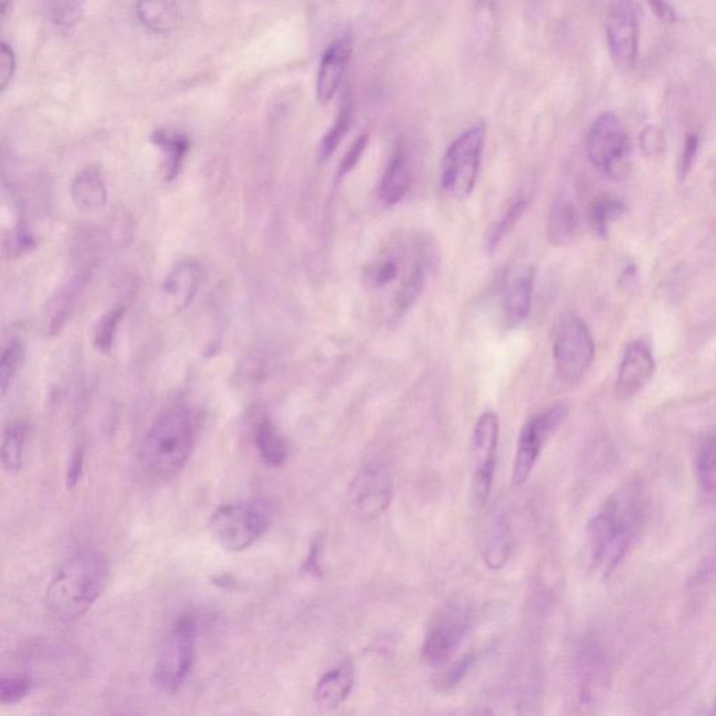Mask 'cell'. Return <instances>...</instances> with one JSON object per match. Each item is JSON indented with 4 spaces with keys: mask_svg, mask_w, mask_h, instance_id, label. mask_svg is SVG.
Here are the masks:
<instances>
[{
    "mask_svg": "<svg viewBox=\"0 0 716 716\" xmlns=\"http://www.w3.org/2000/svg\"><path fill=\"white\" fill-rule=\"evenodd\" d=\"M647 520V497L641 483L632 481L602 505L588 525L592 569L608 578L627 556Z\"/></svg>",
    "mask_w": 716,
    "mask_h": 716,
    "instance_id": "cell-1",
    "label": "cell"
},
{
    "mask_svg": "<svg viewBox=\"0 0 716 716\" xmlns=\"http://www.w3.org/2000/svg\"><path fill=\"white\" fill-rule=\"evenodd\" d=\"M110 578L109 558L99 551L73 554L53 575L46 605L64 623L77 622L94 606Z\"/></svg>",
    "mask_w": 716,
    "mask_h": 716,
    "instance_id": "cell-2",
    "label": "cell"
},
{
    "mask_svg": "<svg viewBox=\"0 0 716 716\" xmlns=\"http://www.w3.org/2000/svg\"><path fill=\"white\" fill-rule=\"evenodd\" d=\"M201 430L199 414L188 405L161 413L150 427L142 446V462L158 481H170L184 470Z\"/></svg>",
    "mask_w": 716,
    "mask_h": 716,
    "instance_id": "cell-3",
    "label": "cell"
},
{
    "mask_svg": "<svg viewBox=\"0 0 716 716\" xmlns=\"http://www.w3.org/2000/svg\"><path fill=\"white\" fill-rule=\"evenodd\" d=\"M196 639L195 617L184 616L172 624L155 660L152 675L155 690L170 696L181 690L195 664Z\"/></svg>",
    "mask_w": 716,
    "mask_h": 716,
    "instance_id": "cell-4",
    "label": "cell"
},
{
    "mask_svg": "<svg viewBox=\"0 0 716 716\" xmlns=\"http://www.w3.org/2000/svg\"><path fill=\"white\" fill-rule=\"evenodd\" d=\"M269 526V514L256 501L225 504L209 521V531L220 547L242 552L260 541Z\"/></svg>",
    "mask_w": 716,
    "mask_h": 716,
    "instance_id": "cell-5",
    "label": "cell"
},
{
    "mask_svg": "<svg viewBox=\"0 0 716 716\" xmlns=\"http://www.w3.org/2000/svg\"><path fill=\"white\" fill-rule=\"evenodd\" d=\"M595 359V342L583 317L567 314L554 333V373L563 385H574L588 373Z\"/></svg>",
    "mask_w": 716,
    "mask_h": 716,
    "instance_id": "cell-6",
    "label": "cell"
},
{
    "mask_svg": "<svg viewBox=\"0 0 716 716\" xmlns=\"http://www.w3.org/2000/svg\"><path fill=\"white\" fill-rule=\"evenodd\" d=\"M486 127L483 123L467 129L451 143L441 164V185L454 198L470 196L481 171Z\"/></svg>",
    "mask_w": 716,
    "mask_h": 716,
    "instance_id": "cell-7",
    "label": "cell"
},
{
    "mask_svg": "<svg viewBox=\"0 0 716 716\" xmlns=\"http://www.w3.org/2000/svg\"><path fill=\"white\" fill-rule=\"evenodd\" d=\"M473 626V611L465 602H450L435 613L423 644V659L428 665L445 664L461 648Z\"/></svg>",
    "mask_w": 716,
    "mask_h": 716,
    "instance_id": "cell-8",
    "label": "cell"
},
{
    "mask_svg": "<svg viewBox=\"0 0 716 716\" xmlns=\"http://www.w3.org/2000/svg\"><path fill=\"white\" fill-rule=\"evenodd\" d=\"M586 153L597 170L612 178L626 174L629 154L627 129L612 112L597 117L586 137Z\"/></svg>",
    "mask_w": 716,
    "mask_h": 716,
    "instance_id": "cell-9",
    "label": "cell"
},
{
    "mask_svg": "<svg viewBox=\"0 0 716 716\" xmlns=\"http://www.w3.org/2000/svg\"><path fill=\"white\" fill-rule=\"evenodd\" d=\"M500 438V420L494 412L478 417L472 437V494L477 507L487 504L492 494Z\"/></svg>",
    "mask_w": 716,
    "mask_h": 716,
    "instance_id": "cell-10",
    "label": "cell"
},
{
    "mask_svg": "<svg viewBox=\"0 0 716 716\" xmlns=\"http://www.w3.org/2000/svg\"><path fill=\"white\" fill-rule=\"evenodd\" d=\"M568 416V407L558 403L546 409L545 412L536 414L521 430L518 445H516L513 482L515 486H522L530 478L533 467L542 454L543 446L547 440L557 432L559 425Z\"/></svg>",
    "mask_w": 716,
    "mask_h": 716,
    "instance_id": "cell-11",
    "label": "cell"
},
{
    "mask_svg": "<svg viewBox=\"0 0 716 716\" xmlns=\"http://www.w3.org/2000/svg\"><path fill=\"white\" fill-rule=\"evenodd\" d=\"M393 497L391 473L381 465H369L354 476L347 488V508L360 522L379 520Z\"/></svg>",
    "mask_w": 716,
    "mask_h": 716,
    "instance_id": "cell-12",
    "label": "cell"
},
{
    "mask_svg": "<svg viewBox=\"0 0 716 716\" xmlns=\"http://www.w3.org/2000/svg\"><path fill=\"white\" fill-rule=\"evenodd\" d=\"M608 51L617 68L632 69L637 62L639 20L634 0H611L606 16Z\"/></svg>",
    "mask_w": 716,
    "mask_h": 716,
    "instance_id": "cell-13",
    "label": "cell"
},
{
    "mask_svg": "<svg viewBox=\"0 0 716 716\" xmlns=\"http://www.w3.org/2000/svg\"><path fill=\"white\" fill-rule=\"evenodd\" d=\"M655 373V359L647 343H629L618 367L616 391L623 400L637 395Z\"/></svg>",
    "mask_w": 716,
    "mask_h": 716,
    "instance_id": "cell-14",
    "label": "cell"
},
{
    "mask_svg": "<svg viewBox=\"0 0 716 716\" xmlns=\"http://www.w3.org/2000/svg\"><path fill=\"white\" fill-rule=\"evenodd\" d=\"M352 53L353 46L349 37H343L326 48L316 77V97L322 104H326L336 95L347 72Z\"/></svg>",
    "mask_w": 716,
    "mask_h": 716,
    "instance_id": "cell-15",
    "label": "cell"
},
{
    "mask_svg": "<svg viewBox=\"0 0 716 716\" xmlns=\"http://www.w3.org/2000/svg\"><path fill=\"white\" fill-rule=\"evenodd\" d=\"M535 269L530 265L511 269L503 283V310L513 325L522 324L531 314Z\"/></svg>",
    "mask_w": 716,
    "mask_h": 716,
    "instance_id": "cell-16",
    "label": "cell"
},
{
    "mask_svg": "<svg viewBox=\"0 0 716 716\" xmlns=\"http://www.w3.org/2000/svg\"><path fill=\"white\" fill-rule=\"evenodd\" d=\"M201 280L202 269L196 262L178 263L163 285L165 305L174 311L185 310L195 299Z\"/></svg>",
    "mask_w": 716,
    "mask_h": 716,
    "instance_id": "cell-17",
    "label": "cell"
},
{
    "mask_svg": "<svg viewBox=\"0 0 716 716\" xmlns=\"http://www.w3.org/2000/svg\"><path fill=\"white\" fill-rule=\"evenodd\" d=\"M354 678V666L347 659L325 673L315 688L314 696L317 707L326 710L341 707L352 694Z\"/></svg>",
    "mask_w": 716,
    "mask_h": 716,
    "instance_id": "cell-18",
    "label": "cell"
},
{
    "mask_svg": "<svg viewBox=\"0 0 716 716\" xmlns=\"http://www.w3.org/2000/svg\"><path fill=\"white\" fill-rule=\"evenodd\" d=\"M413 170L411 161L402 149L393 153L380 182V199L385 206L400 203L411 190Z\"/></svg>",
    "mask_w": 716,
    "mask_h": 716,
    "instance_id": "cell-19",
    "label": "cell"
},
{
    "mask_svg": "<svg viewBox=\"0 0 716 716\" xmlns=\"http://www.w3.org/2000/svg\"><path fill=\"white\" fill-rule=\"evenodd\" d=\"M134 13L139 23L153 34H170L180 23L177 0H138Z\"/></svg>",
    "mask_w": 716,
    "mask_h": 716,
    "instance_id": "cell-20",
    "label": "cell"
},
{
    "mask_svg": "<svg viewBox=\"0 0 716 716\" xmlns=\"http://www.w3.org/2000/svg\"><path fill=\"white\" fill-rule=\"evenodd\" d=\"M578 210L568 196H557L548 214L547 233L553 245L565 246L577 239Z\"/></svg>",
    "mask_w": 716,
    "mask_h": 716,
    "instance_id": "cell-21",
    "label": "cell"
},
{
    "mask_svg": "<svg viewBox=\"0 0 716 716\" xmlns=\"http://www.w3.org/2000/svg\"><path fill=\"white\" fill-rule=\"evenodd\" d=\"M72 198L77 206L85 213L99 212L104 208L109 193L101 171L95 167H89L80 172L73 181Z\"/></svg>",
    "mask_w": 716,
    "mask_h": 716,
    "instance_id": "cell-22",
    "label": "cell"
},
{
    "mask_svg": "<svg viewBox=\"0 0 716 716\" xmlns=\"http://www.w3.org/2000/svg\"><path fill=\"white\" fill-rule=\"evenodd\" d=\"M694 470L699 490L709 498H716V432L699 437L694 452Z\"/></svg>",
    "mask_w": 716,
    "mask_h": 716,
    "instance_id": "cell-23",
    "label": "cell"
},
{
    "mask_svg": "<svg viewBox=\"0 0 716 716\" xmlns=\"http://www.w3.org/2000/svg\"><path fill=\"white\" fill-rule=\"evenodd\" d=\"M255 444L262 461L268 466L279 467L282 466L289 457L288 441L279 432L276 425L271 420L263 418L255 430Z\"/></svg>",
    "mask_w": 716,
    "mask_h": 716,
    "instance_id": "cell-24",
    "label": "cell"
},
{
    "mask_svg": "<svg viewBox=\"0 0 716 716\" xmlns=\"http://www.w3.org/2000/svg\"><path fill=\"white\" fill-rule=\"evenodd\" d=\"M513 551V536L511 527L504 516L494 522L492 530L488 531L486 542L483 546L484 563L488 568L498 571L508 563Z\"/></svg>",
    "mask_w": 716,
    "mask_h": 716,
    "instance_id": "cell-25",
    "label": "cell"
},
{
    "mask_svg": "<svg viewBox=\"0 0 716 716\" xmlns=\"http://www.w3.org/2000/svg\"><path fill=\"white\" fill-rule=\"evenodd\" d=\"M152 142L163 153L167 180H174L180 174L182 161L190 150V140L184 134L159 129L153 133Z\"/></svg>",
    "mask_w": 716,
    "mask_h": 716,
    "instance_id": "cell-26",
    "label": "cell"
},
{
    "mask_svg": "<svg viewBox=\"0 0 716 716\" xmlns=\"http://www.w3.org/2000/svg\"><path fill=\"white\" fill-rule=\"evenodd\" d=\"M29 427L21 420H12L4 427L2 440V463L4 470L19 472L23 465L24 446Z\"/></svg>",
    "mask_w": 716,
    "mask_h": 716,
    "instance_id": "cell-27",
    "label": "cell"
},
{
    "mask_svg": "<svg viewBox=\"0 0 716 716\" xmlns=\"http://www.w3.org/2000/svg\"><path fill=\"white\" fill-rule=\"evenodd\" d=\"M624 212L621 199L612 196L597 198L589 208V224L602 239H606L611 224Z\"/></svg>",
    "mask_w": 716,
    "mask_h": 716,
    "instance_id": "cell-28",
    "label": "cell"
},
{
    "mask_svg": "<svg viewBox=\"0 0 716 716\" xmlns=\"http://www.w3.org/2000/svg\"><path fill=\"white\" fill-rule=\"evenodd\" d=\"M527 204H530V198L524 195V193H521L518 198H515V201L510 204L507 212L503 214L500 222L494 225L492 231H490L486 241L488 251H494L495 248L500 245V242L503 241L511 231H513L516 223L520 222V219L524 216Z\"/></svg>",
    "mask_w": 716,
    "mask_h": 716,
    "instance_id": "cell-29",
    "label": "cell"
},
{
    "mask_svg": "<svg viewBox=\"0 0 716 716\" xmlns=\"http://www.w3.org/2000/svg\"><path fill=\"white\" fill-rule=\"evenodd\" d=\"M23 360L24 347L20 342H10L7 349L3 350L2 360H0V387H2L3 396L7 395L10 385L13 384Z\"/></svg>",
    "mask_w": 716,
    "mask_h": 716,
    "instance_id": "cell-30",
    "label": "cell"
},
{
    "mask_svg": "<svg viewBox=\"0 0 716 716\" xmlns=\"http://www.w3.org/2000/svg\"><path fill=\"white\" fill-rule=\"evenodd\" d=\"M88 0H48V10L58 27L69 29L82 19Z\"/></svg>",
    "mask_w": 716,
    "mask_h": 716,
    "instance_id": "cell-31",
    "label": "cell"
},
{
    "mask_svg": "<svg viewBox=\"0 0 716 716\" xmlns=\"http://www.w3.org/2000/svg\"><path fill=\"white\" fill-rule=\"evenodd\" d=\"M350 125H352V110L349 105H344L336 117L335 122L326 132L324 139L320 144V155L322 160L330 159L335 150L341 144L344 137H346Z\"/></svg>",
    "mask_w": 716,
    "mask_h": 716,
    "instance_id": "cell-32",
    "label": "cell"
},
{
    "mask_svg": "<svg viewBox=\"0 0 716 716\" xmlns=\"http://www.w3.org/2000/svg\"><path fill=\"white\" fill-rule=\"evenodd\" d=\"M32 683L26 676H3L0 680V703L13 705L29 696Z\"/></svg>",
    "mask_w": 716,
    "mask_h": 716,
    "instance_id": "cell-33",
    "label": "cell"
},
{
    "mask_svg": "<svg viewBox=\"0 0 716 716\" xmlns=\"http://www.w3.org/2000/svg\"><path fill=\"white\" fill-rule=\"evenodd\" d=\"M122 315V309H114L101 317L99 327L95 331L94 343L102 352H110Z\"/></svg>",
    "mask_w": 716,
    "mask_h": 716,
    "instance_id": "cell-34",
    "label": "cell"
},
{
    "mask_svg": "<svg viewBox=\"0 0 716 716\" xmlns=\"http://www.w3.org/2000/svg\"><path fill=\"white\" fill-rule=\"evenodd\" d=\"M369 144V134L362 133L357 139L354 140L352 147L349 148L346 154H344L341 165H339L337 178L346 177L349 172H352L355 169V165L359 164V161L362 160L365 149Z\"/></svg>",
    "mask_w": 716,
    "mask_h": 716,
    "instance_id": "cell-35",
    "label": "cell"
},
{
    "mask_svg": "<svg viewBox=\"0 0 716 716\" xmlns=\"http://www.w3.org/2000/svg\"><path fill=\"white\" fill-rule=\"evenodd\" d=\"M473 660H475V656L467 654L466 656H463L462 659L457 660L454 666H451L450 669L438 678L437 685L441 690H451V688L460 685L462 678L465 677L467 670L471 669Z\"/></svg>",
    "mask_w": 716,
    "mask_h": 716,
    "instance_id": "cell-36",
    "label": "cell"
},
{
    "mask_svg": "<svg viewBox=\"0 0 716 716\" xmlns=\"http://www.w3.org/2000/svg\"><path fill=\"white\" fill-rule=\"evenodd\" d=\"M16 69H18V61H16L13 48L7 41H3L2 46H0V90H2V93L12 83Z\"/></svg>",
    "mask_w": 716,
    "mask_h": 716,
    "instance_id": "cell-37",
    "label": "cell"
},
{
    "mask_svg": "<svg viewBox=\"0 0 716 716\" xmlns=\"http://www.w3.org/2000/svg\"><path fill=\"white\" fill-rule=\"evenodd\" d=\"M641 148L648 155H655L662 152V149H664V137H662L658 128H645V131L641 134Z\"/></svg>",
    "mask_w": 716,
    "mask_h": 716,
    "instance_id": "cell-38",
    "label": "cell"
},
{
    "mask_svg": "<svg viewBox=\"0 0 716 716\" xmlns=\"http://www.w3.org/2000/svg\"><path fill=\"white\" fill-rule=\"evenodd\" d=\"M698 152V138L696 134L688 137L685 143V149H683L682 154V174L686 175L690 172L694 161H696Z\"/></svg>",
    "mask_w": 716,
    "mask_h": 716,
    "instance_id": "cell-39",
    "label": "cell"
},
{
    "mask_svg": "<svg viewBox=\"0 0 716 716\" xmlns=\"http://www.w3.org/2000/svg\"><path fill=\"white\" fill-rule=\"evenodd\" d=\"M648 3L653 8L654 13L659 19L666 21V23H675L677 20L676 10L667 0H648Z\"/></svg>",
    "mask_w": 716,
    "mask_h": 716,
    "instance_id": "cell-40",
    "label": "cell"
},
{
    "mask_svg": "<svg viewBox=\"0 0 716 716\" xmlns=\"http://www.w3.org/2000/svg\"><path fill=\"white\" fill-rule=\"evenodd\" d=\"M83 471V452L77 451L70 460L69 471H68V484L70 487L74 486L79 482L80 475Z\"/></svg>",
    "mask_w": 716,
    "mask_h": 716,
    "instance_id": "cell-41",
    "label": "cell"
},
{
    "mask_svg": "<svg viewBox=\"0 0 716 716\" xmlns=\"http://www.w3.org/2000/svg\"><path fill=\"white\" fill-rule=\"evenodd\" d=\"M14 0H0V14L2 20H7L10 10L13 8Z\"/></svg>",
    "mask_w": 716,
    "mask_h": 716,
    "instance_id": "cell-42",
    "label": "cell"
},
{
    "mask_svg": "<svg viewBox=\"0 0 716 716\" xmlns=\"http://www.w3.org/2000/svg\"><path fill=\"white\" fill-rule=\"evenodd\" d=\"M710 715H716V702H715L713 710H710Z\"/></svg>",
    "mask_w": 716,
    "mask_h": 716,
    "instance_id": "cell-43",
    "label": "cell"
}]
</instances>
